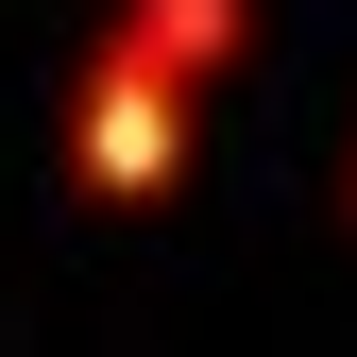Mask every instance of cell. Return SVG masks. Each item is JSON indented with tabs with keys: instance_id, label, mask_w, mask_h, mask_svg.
I'll return each instance as SVG.
<instances>
[{
	"instance_id": "obj_3",
	"label": "cell",
	"mask_w": 357,
	"mask_h": 357,
	"mask_svg": "<svg viewBox=\"0 0 357 357\" xmlns=\"http://www.w3.org/2000/svg\"><path fill=\"white\" fill-rule=\"evenodd\" d=\"M340 221H357V153H340Z\"/></svg>"
},
{
	"instance_id": "obj_1",
	"label": "cell",
	"mask_w": 357,
	"mask_h": 357,
	"mask_svg": "<svg viewBox=\"0 0 357 357\" xmlns=\"http://www.w3.org/2000/svg\"><path fill=\"white\" fill-rule=\"evenodd\" d=\"M52 153H68V188L85 204H170L188 188V153H204V85L153 52V34H85V68H68V119H52Z\"/></svg>"
},
{
	"instance_id": "obj_2",
	"label": "cell",
	"mask_w": 357,
	"mask_h": 357,
	"mask_svg": "<svg viewBox=\"0 0 357 357\" xmlns=\"http://www.w3.org/2000/svg\"><path fill=\"white\" fill-rule=\"evenodd\" d=\"M119 34H153V52L188 68L204 102H221V85L255 68V0H119Z\"/></svg>"
}]
</instances>
